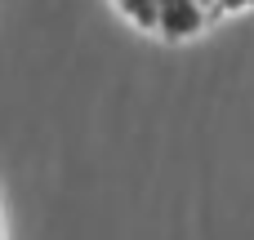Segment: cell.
I'll list each match as a JSON object with an SVG mask.
<instances>
[{
	"label": "cell",
	"mask_w": 254,
	"mask_h": 240,
	"mask_svg": "<svg viewBox=\"0 0 254 240\" xmlns=\"http://www.w3.org/2000/svg\"><path fill=\"white\" fill-rule=\"evenodd\" d=\"M254 9V0H214V18H228V13H246Z\"/></svg>",
	"instance_id": "3"
},
{
	"label": "cell",
	"mask_w": 254,
	"mask_h": 240,
	"mask_svg": "<svg viewBox=\"0 0 254 240\" xmlns=\"http://www.w3.org/2000/svg\"><path fill=\"white\" fill-rule=\"evenodd\" d=\"M156 4L161 0H112V9L138 31H156Z\"/></svg>",
	"instance_id": "2"
},
{
	"label": "cell",
	"mask_w": 254,
	"mask_h": 240,
	"mask_svg": "<svg viewBox=\"0 0 254 240\" xmlns=\"http://www.w3.org/2000/svg\"><path fill=\"white\" fill-rule=\"evenodd\" d=\"M0 240H4V205H0Z\"/></svg>",
	"instance_id": "4"
},
{
	"label": "cell",
	"mask_w": 254,
	"mask_h": 240,
	"mask_svg": "<svg viewBox=\"0 0 254 240\" xmlns=\"http://www.w3.org/2000/svg\"><path fill=\"white\" fill-rule=\"evenodd\" d=\"M201 4H210V13H214V0H201Z\"/></svg>",
	"instance_id": "5"
},
{
	"label": "cell",
	"mask_w": 254,
	"mask_h": 240,
	"mask_svg": "<svg viewBox=\"0 0 254 240\" xmlns=\"http://www.w3.org/2000/svg\"><path fill=\"white\" fill-rule=\"evenodd\" d=\"M210 18H214V13H210V4H201V0H161V4H156V31H152V36L179 45V40L201 36V31L210 27Z\"/></svg>",
	"instance_id": "1"
}]
</instances>
